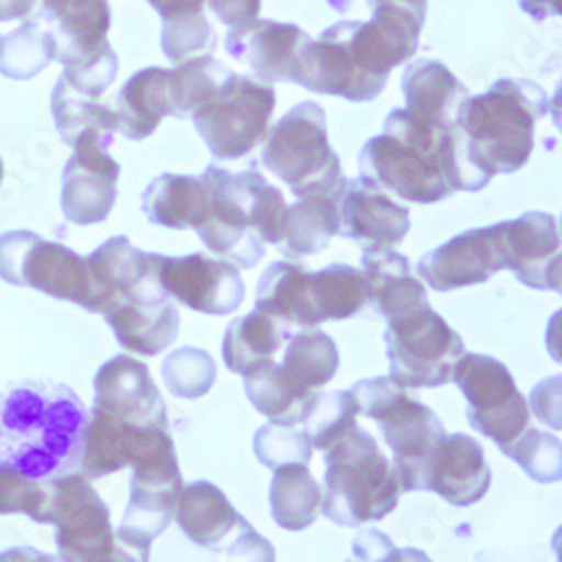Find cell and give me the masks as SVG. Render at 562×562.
<instances>
[{
	"instance_id": "obj_1",
	"label": "cell",
	"mask_w": 562,
	"mask_h": 562,
	"mask_svg": "<svg viewBox=\"0 0 562 562\" xmlns=\"http://www.w3.org/2000/svg\"><path fill=\"white\" fill-rule=\"evenodd\" d=\"M358 180L403 201L432 205L457 192H482L488 178L465 158L452 124L396 109L385 131L369 137L358 158Z\"/></svg>"
},
{
	"instance_id": "obj_2",
	"label": "cell",
	"mask_w": 562,
	"mask_h": 562,
	"mask_svg": "<svg viewBox=\"0 0 562 562\" xmlns=\"http://www.w3.org/2000/svg\"><path fill=\"white\" fill-rule=\"evenodd\" d=\"M167 446H173L167 405L149 367L131 356L106 360L95 376V405L83 432V477L113 475Z\"/></svg>"
},
{
	"instance_id": "obj_3",
	"label": "cell",
	"mask_w": 562,
	"mask_h": 562,
	"mask_svg": "<svg viewBox=\"0 0 562 562\" xmlns=\"http://www.w3.org/2000/svg\"><path fill=\"white\" fill-rule=\"evenodd\" d=\"M88 412L61 383L21 381L0 392V468L50 482L81 471Z\"/></svg>"
},
{
	"instance_id": "obj_4",
	"label": "cell",
	"mask_w": 562,
	"mask_h": 562,
	"mask_svg": "<svg viewBox=\"0 0 562 562\" xmlns=\"http://www.w3.org/2000/svg\"><path fill=\"white\" fill-rule=\"evenodd\" d=\"M207 207L194 229L207 250L237 268H255L266 244L279 246L289 203L252 165L246 171H227L210 165L203 173Z\"/></svg>"
},
{
	"instance_id": "obj_5",
	"label": "cell",
	"mask_w": 562,
	"mask_h": 562,
	"mask_svg": "<svg viewBox=\"0 0 562 562\" xmlns=\"http://www.w3.org/2000/svg\"><path fill=\"white\" fill-rule=\"evenodd\" d=\"M549 113V98L529 79H499L468 98L454 117L465 158L493 180L520 171L536 147V126Z\"/></svg>"
},
{
	"instance_id": "obj_6",
	"label": "cell",
	"mask_w": 562,
	"mask_h": 562,
	"mask_svg": "<svg viewBox=\"0 0 562 562\" xmlns=\"http://www.w3.org/2000/svg\"><path fill=\"white\" fill-rule=\"evenodd\" d=\"M412 55L371 21H338L308 43L295 83L349 102H373Z\"/></svg>"
},
{
	"instance_id": "obj_7",
	"label": "cell",
	"mask_w": 562,
	"mask_h": 562,
	"mask_svg": "<svg viewBox=\"0 0 562 562\" xmlns=\"http://www.w3.org/2000/svg\"><path fill=\"white\" fill-rule=\"evenodd\" d=\"M319 513L338 527L381 522L396 508L401 484L376 439L358 424L324 454Z\"/></svg>"
},
{
	"instance_id": "obj_8",
	"label": "cell",
	"mask_w": 562,
	"mask_h": 562,
	"mask_svg": "<svg viewBox=\"0 0 562 562\" xmlns=\"http://www.w3.org/2000/svg\"><path fill=\"white\" fill-rule=\"evenodd\" d=\"M362 272L349 263L308 270L295 261H274L257 284L255 308L293 329H315L322 322L349 319L364 311Z\"/></svg>"
},
{
	"instance_id": "obj_9",
	"label": "cell",
	"mask_w": 562,
	"mask_h": 562,
	"mask_svg": "<svg viewBox=\"0 0 562 562\" xmlns=\"http://www.w3.org/2000/svg\"><path fill=\"white\" fill-rule=\"evenodd\" d=\"M360 414L376 420L394 454L401 491H426L428 468L439 441L448 435L441 418L418 398H412L390 376L364 379L349 387Z\"/></svg>"
},
{
	"instance_id": "obj_10",
	"label": "cell",
	"mask_w": 562,
	"mask_h": 562,
	"mask_svg": "<svg viewBox=\"0 0 562 562\" xmlns=\"http://www.w3.org/2000/svg\"><path fill=\"white\" fill-rule=\"evenodd\" d=\"M261 162L297 199L340 190L347 180L329 143L326 113L315 102H300L272 126Z\"/></svg>"
},
{
	"instance_id": "obj_11",
	"label": "cell",
	"mask_w": 562,
	"mask_h": 562,
	"mask_svg": "<svg viewBox=\"0 0 562 562\" xmlns=\"http://www.w3.org/2000/svg\"><path fill=\"white\" fill-rule=\"evenodd\" d=\"M390 379L403 390L441 387L465 353L452 326L430 306H416L387 317L385 329Z\"/></svg>"
},
{
	"instance_id": "obj_12",
	"label": "cell",
	"mask_w": 562,
	"mask_h": 562,
	"mask_svg": "<svg viewBox=\"0 0 562 562\" xmlns=\"http://www.w3.org/2000/svg\"><path fill=\"white\" fill-rule=\"evenodd\" d=\"M0 279L95 313V289L86 257L64 244L45 241L36 232L0 234Z\"/></svg>"
},
{
	"instance_id": "obj_13",
	"label": "cell",
	"mask_w": 562,
	"mask_h": 562,
	"mask_svg": "<svg viewBox=\"0 0 562 562\" xmlns=\"http://www.w3.org/2000/svg\"><path fill=\"white\" fill-rule=\"evenodd\" d=\"M274 104L270 83L229 72L192 122L216 160H241L266 139Z\"/></svg>"
},
{
	"instance_id": "obj_14",
	"label": "cell",
	"mask_w": 562,
	"mask_h": 562,
	"mask_svg": "<svg viewBox=\"0 0 562 562\" xmlns=\"http://www.w3.org/2000/svg\"><path fill=\"white\" fill-rule=\"evenodd\" d=\"M452 381L465 398L468 424L495 441L497 448L508 446L529 428V403L502 360L463 353L452 371Z\"/></svg>"
},
{
	"instance_id": "obj_15",
	"label": "cell",
	"mask_w": 562,
	"mask_h": 562,
	"mask_svg": "<svg viewBox=\"0 0 562 562\" xmlns=\"http://www.w3.org/2000/svg\"><path fill=\"white\" fill-rule=\"evenodd\" d=\"M48 525L55 527L59 562H109L120 544L109 504L79 473L50 482Z\"/></svg>"
},
{
	"instance_id": "obj_16",
	"label": "cell",
	"mask_w": 562,
	"mask_h": 562,
	"mask_svg": "<svg viewBox=\"0 0 562 562\" xmlns=\"http://www.w3.org/2000/svg\"><path fill=\"white\" fill-rule=\"evenodd\" d=\"M182 493V475L176 446L151 452L133 465L131 495L122 522L115 531L117 540L151 553V544L176 520V508Z\"/></svg>"
},
{
	"instance_id": "obj_17",
	"label": "cell",
	"mask_w": 562,
	"mask_h": 562,
	"mask_svg": "<svg viewBox=\"0 0 562 562\" xmlns=\"http://www.w3.org/2000/svg\"><path fill=\"white\" fill-rule=\"evenodd\" d=\"M102 315L126 351L154 358L176 342L180 313L158 281L156 252L149 272Z\"/></svg>"
},
{
	"instance_id": "obj_18",
	"label": "cell",
	"mask_w": 562,
	"mask_h": 562,
	"mask_svg": "<svg viewBox=\"0 0 562 562\" xmlns=\"http://www.w3.org/2000/svg\"><path fill=\"white\" fill-rule=\"evenodd\" d=\"M113 139L102 133L81 135L61 178V212L75 225H95L109 218L117 201L122 167L109 154Z\"/></svg>"
},
{
	"instance_id": "obj_19",
	"label": "cell",
	"mask_w": 562,
	"mask_h": 562,
	"mask_svg": "<svg viewBox=\"0 0 562 562\" xmlns=\"http://www.w3.org/2000/svg\"><path fill=\"white\" fill-rule=\"evenodd\" d=\"M156 272L171 300L205 315H229L239 311L246 297L239 268L203 252L184 257L156 255Z\"/></svg>"
},
{
	"instance_id": "obj_20",
	"label": "cell",
	"mask_w": 562,
	"mask_h": 562,
	"mask_svg": "<svg viewBox=\"0 0 562 562\" xmlns=\"http://www.w3.org/2000/svg\"><path fill=\"white\" fill-rule=\"evenodd\" d=\"M416 270L439 293L484 284L495 272L506 270L502 225L495 223L457 234L420 257Z\"/></svg>"
},
{
	"instance_id": "obj_21",
	"label": "cell",
	"mask_w": 562,
	"mask_h": 562,
	"mask_svg": "<svg viewBox=\"0 0 562 562\" xmlns=\"http://www.w3.org/2000/svg\"><path fill=\"white\" fill-rule=\"evenodd\" d=\"M41 23H48L55 34L64 75L117 57L106 36L111 27L109 0H43Z\"/></svg>"
},
{
	"instance_id": "obj_22",
	"label": "cell",
	"mask_w": 562,
	"mask_h": 562,
	"mask_svg": "<svg viewBox=\"0 0 562 562\" xmlns=\"http://www.w3.org/2000/svg\"><path fill=\"white\" fill-rule=\"evenodd\" d=\"M313 41L295 23L257 19L232 27L225 34V50L232 59L246 64L263 83H295L302 57Z\"/></svg>"
},
{
	"instance_id": "obj_23",
	"label": "cell",
	"mask_w": 562,
	"mask_h": 562,
	"mask_svg": "<svg viewBox=\"0 0 562 562\" xmlns=\"http://www.w3.org/2000/svg\"><path fill=\"white\" fill-rule=\"evenodd\" d=\"M506 270L533 291L560 293V229L547 212L502 221Z\"/></svg>"
},
{
	"instance_id": "obj_24",
	"label": "cell",
	"mask_w": 562,
	"mask_h": 562,
	"mask_svg": "<svg viewBox=\"0 0 562 562\" xmlns=\"http://www.w3.org/2000/svg\"><path fill=\"white\" fill-rule=\"evenodd\" d=\"M338 234L362 248H396L412 227L409 210L394 203L376 187L349 180L342 187L338 205Z\"/></svg>"
},
{
	"instance_id": "obj_25",
	"label": "cell",
	"mask_w": 562,
	"mask_h": 562,
	"mask_svg": "<svg viewBox=\"0 0 562 562\" xmlns=\"http://www.w3.org/2000/svg\"><path fill=\"white\" fill-rule=\"evenodd\" d=\"M493 482L484 448L468 435H446L430 461L426 491L465 508L486 497Z\"/></svg>"
},
{
	"instance_id": "obj_26",
	"label": "cell",
	"mask_w": 562,
	"mask_h": 562,
	"mask_svg": "<svg viewBox=\"0 0 562 562\" xmlns=\"http://www.w3.org/2000/svg\"><path fill=\"white\" fill-rule=\"evenodd\" d=\"M176 520L187 540L214 553H225L232 540L250 525L225 493L205 480L182 486Z\"/></svg>"
},
{
	"instance_id": "obj_27",
	"label": "cell",
	"mask_w": 562,
	"mask_h": 562,
	"mask_svg": "<svg viewBox=\"0 0 562 562\" xmlns=\"http://www.w3.org/2000/svg\"><path fill=\"white\" fill-rule=\"evenodd\" d=\"M362 281L367 304L385 319L430 304L424 281L412 274L407 257L394 248H362Z\"/></svg>"
},
{
	"instance_id": "obj_28",
	"label": "cell",
	"mask_w": 562,
	"mask_h": 562,
	"mask_svg": "<svg viewBox=\"0 0 562 562\" xmlns=\"http://www.w3.org/2000/svg\"><path fill=\"white\" fill-rule=\"evenodd\" d=\"M293 334L295 329L286 322L255 308L229 322L223 338L225 367L244 379L257 376L259 371L277 362V353L286 347Z\"/></svg>"
},
{
	"instance_id": "obj_29",
	"label": "cell",
	"mask_w": 562,
	"mask_h": 562,
	"mask_svg": "<svg viewBox=\"0 0 562 562\" xmlns=\"http://www.w3.org/2000/svg\"><path fill=\"white\" fill-rule=\"evenodd\" d=\"M169 68H145L135 72L115 98V133L139 143L154 135L165 117H171Z\"/></svg>"
},
{
	"instance_id": "obj_30",
	"label": "cell",
	"mask_w": 562,
	"mask_h": 562,
	"mask_svg": "<svg viewBox=\"0 0 562 562\" xmlns=\"http://www.w3.org/2000/svg\"><path fill=\"white\" fill-rule=\"evenodd\" d=\"M342 187L326 194L297 199V203L289 205L284 232H281V241L277 246L281 255L289 259H302L329 248L340 227L338 205Z\"/></svg>"
},
{
	"instance_id": "obj_31",
	"label": "cell",
	"mask_w": 562,
	"mask_h": 562,
	"mask_svg": "<svg viewBox=\"0 0 562 562\" xmlns=\"http://www.w3.org/2000/svg\"><path fill=\"white\" fill-rule=\"evenodd\" d=\"M405 109L435 122L452 124L459 106L471 98L452 70L435 59H418L403 72Z\"/></svg>"
},
{
	"instance_id": "obj_32",
	"label": "cell",
	"mask_w": 562,
	"mask_h": 562,
	"mask_svg": "<svg viewBox=\"0 0 562 562\" xmlns=\"http://www.w3.org/2000/svg\"><path fill=\"white\" fill-rule=\"evenodd\" d=\"M139 203L154 225L196 229L207 207V184L203 176L162 173L147 184Z\"/></svg>"
},
{
	"instance_id": "obj_33",
	"label": "cell",
	"mask_w": 562,
	"mask_h": 562,
	"mask_svg": "<svg viewBox=\"0 0 562 562\" xmlns=\"http://www.w3.org/2000/svg\"><path fill=\"white\" fill-rule=\"evenodd\" d=\"M162 21L160 48L171 64L216 50V32L205 16L207 0H147Z\"/></svg>"
},
{
	"instance_id": "obj_34",
	"label": "cell",
	"mask_w": 562,
	"mask_h": 562,
	"mask_svg": "<svg viewBox=\"0 0 562 562\" xmlns=\"http://www.w3.org/2000/svg\"><path fill=\"white\" fill-rule=\"evenodd\" d=\"M272 473L268 502L274 525L286 531L308 529L319 518L322 508V488L308 465L289 463Z\"/></svg>"
},
{
	"instance_id": "obj_35",
	"label": "cell",
	"mask_w": 562,
	"mask_h": 562,
	"mask_svg": "<svg viewBox=\"0 0 562 562\" xmlns=\"http://www.w3.org/2000/svg\"><path fill=\"white\" fill-rule=\"evenodd\" d=\"M284 356L277 362L284 376L306 390L319 392L326 383H331L340 369V351L336 340L317 329H304L289 338L281 349Z\"/></svg>"
},
{
	"instance_id": "obj_36",
	"label": "cell",
	"mask_w": 562,
	"mask_h": 562,
	"mask_svg": "<svg viewBox=\"0 0 562 562\" xmlns=\"http://www.w3.org/2000/svg\"><path fill=\"white\" fill-rule=\"evenodd\" d=\"M244 390L259 414L270 418L272 424L281 426L304 424V418L308 416L313 403L319 396V392H306L293 385L284 373L279 371L277 362L259 371L257 376L244 379Z\"/></svg>"
},
{
	"instance_id": "obj_37",
	"label": "cell",
	"mask_w": 562,
	"mask_h": 562,
	"mask_svg": "<svg viewBox=\"0 0 562 562\" xmlns=\"http://www.w3.org/2000/svg\"><path fill=\"white\" fill-rule=\"evenodd\" d=\"M57 61V41L41 21H25L14 32L0 36V75L27 81Z\"/></svg>"
},
{
	"instance_id": "obj_38",
	"label": "cell",
	"mask_w": 562,
	"mask_h": 562,
	"mask_svg": "<svg viewBox=\"0 0 562 562\" xmlns=\"http://www.w3.org/2000/svg\"><path fill=\"white\" fill-rule=\"evenodd\" d=\"M50 111L55 126L68 147H75L77 139L86 133H102L113 139L115 135V113L100 100H90L77 92L64 77L57 79Z\"/></svg>"
},
{
	"instance_id": "obj_39",
	"label": "cell",
	"mask_w": 562,
	"mask_h": 562,
	"mask_svg": "<svg viewBox=\"0 0 562 562\" xmlns=\"http://www.w3.org/2000/svg\"><path fill=\"white\" fill-rule=\"evenodd\" d=\"M229 68L212 55H201L182 61L171 70L169 95L171 117L192 120V115L212 100L218 86L229 77Z\"/></svg>"
},
{
	"instance_id": "obj_40",
	"label": "cell",
	"mask_w": 562,
	"mask_h": 562,
	"mask_svg": "<svg viewBox=\"0 0 562 562\" xmlns=\"http://www.w3.org/2000/svg\"><path fill=\"white\" fill-rule=\"evenodd\" d=\"M162 381L167 390L182 401L205 396L216 381L214 358L199 347H180L162 360Z\"/></svg>"
},
{
	"instance_id": "obj_41",
	"label": "cell",
	"mask_w": 562,
	"mask_h": 562,
	"mask_svg": "<svg viewBox=\"0 0 562 562\" xmlns=\"http://www.w3.org/2000/svg\"><path fill=\"white\" fill-rule=\"evenodd\" d=\"M360 409L349 390L324 392L304 418V432L313 450H329L349 428L356 426Z\"/></svg>"
},
{
	"instance_id": "obj_42",
	"label": "cell",
	"mask_w": 562,
	"mask_h": 562,
	"mask_svg": "<svg viewBox=\"0 0 562 562\" xmlns=\"http://www.w3.org/2000/svg\"><path fill=\"white\" fill-rule=\"evenodd\" d=\"M499 450L538 484H555L562 477L560 439L553 435L527 428L518 439Z\"/></svg>"
},
{
	"instance_id": "obj_43",
	"label": "cell",
	"mask_w": 562,
	"mask_h": 562,
	"mask_svg": "<svg viewBox=\"0 0 562 562\" xmlns=\"http://www.w3.org/2000/svg\"><path fill=\"white\" fill-rule=\"evenodd\" d=\"M255 457L268 471H277L279 465L302 463L308 465L313 459V446L304 430L297 426H281L268 420L255 432L252 439Z\"/></svg>"
},
{
	"instance_id": "obj_44",
	"label": "cell",
	"mask_w": 562,
	"mask_h": 562,
	"mask_svg": "<svg viewBox=\"0 0 562 562\" xmlns=\"http://www.w3.org/2000/svg\"><path fill=\"white\" fill-rule=\"evenodd\" d=\"M50 482H38L12 468H0V515L21 513L38 525H48Z\"/></svg>"
},
{
	"instance_id": "obj_45",
	"label": "cell",
	"mask_w": 562,
	"mask_h": 562,
	"mask_svg": "<svg viewBox=\"0 0 562 562\" xmlns=\"http://www.w3.org/2000/svg\"><path fill=\"white\" fill-rule=\"evenodd\" d=\"M227 562H274L277 553L268 538H263L259 531H255L252 525H248L232 544L225 549Z\"/></svg>"
},
{
	"instance_id": "obj_46",
	"label": "cell",
	"mask_w": 562,
	"mask_h": 562,
	"mask_svg": "<svg viewBox=\"0 0 562 562\" xmlns=\"http://www.w3.org/2000/svg\"><path fill=\"white\" fill-rule=\"evenodd\" d=\"M207 3L214 16L227 25V30L257 21L261 12V0H207Z\"/></svg>"
},
{
	"instance_id": "obj_47",
	"label": "cell",
	"mask_w": 562,
	"mask_h": 562,
	"mask_svg": "<svg viewBox=\"0 0 562 562\" xmlns=\"http://www.w3.org/2000/svg\"><path fill=\"white\" fill-rule=\"evenodd\" d=\"M349 562H432L428 553H424L420 549H398L392 540L383 542L379 547L364 549L362 553H358L356 558H351Z\"/></svg>"
},
{
	"instance_id": "obj_48",
	"label": "cell",
	"mask_w": 562,
	"mask_h": 562,
	"mask_svg": "<svg viewBox=\"0 0 562 562\" xmlns=\"http://www.w3.org/2000/svg\"><path fill=\"white\" fill-rule=\"evenodd\" d=\"M0 562H59V558L23 544V547H12V549L0 551Z\"/></svg>"
},
{
	"instance_id": "obj_49",
	"label": "cell",
	"mask_w": 562,
	"mask_h": 562,
	"mask_svg": "<svg viewBox=\"0 0 562 562\" xmlns=\"http://www.w3.org/2000/svg\"><path fill=\"white\" fill-rule=\"evenodd\" d=\"M36 0H0V23L25 21L34 12Z\"/></svg>"
},
{
	"instance_id": "obj_50",
	"label": "cell",
	"mask_w": 562,
	"mask_h": 562,
	"mask_svg": "<svg viewBox=\"0 0 562 562\" xmlns=\"http://www.w3.org/2000/svg\"><path fill=\"white\" fill-rule=\"evenodd\" d=\"M520 10L536 21L560 16V0H520Z\"/></svg>"
},
{
	"instance_id": "obj_51",
	"label": "cell",
	"mask_w": 562,
	"mask_h": 562,
	"mask_svg": "<svg viewBox=\"0 0 562 562\" xmlns=\"http://www.w3.org/2000/svg\"><path fill=\"white\" fill-rule=\"evenodd\" d=\"M117 538V536H115ZM151 553H145V551H137L124 542L117 544V551L113 553V558L109 562H149Z\"/></svg>"
},
{
	"instance_id": "obj_52",
	"label": "cell",
	"mask_w": 562,
	"mask_h": 562,
	"mask_svg": "<svg viewBox=\"0 0 562 562\" xmlns=\"http://www.w3.org/2000/svg\"><path fill=\"white\" fill-rule=\"evenodd\" d=\"M3 173H5V169H3V158H0V182H3Z\"/></svg>"
}]
</instances>
